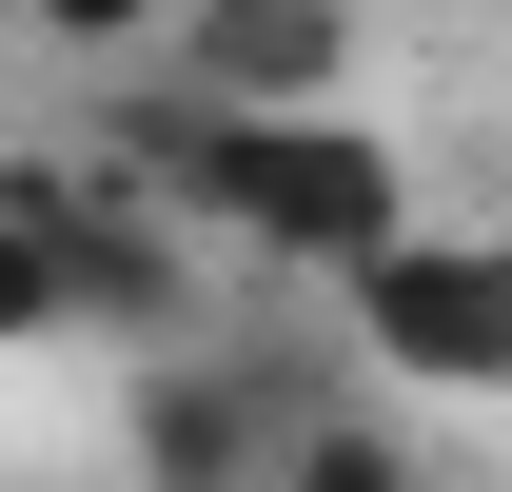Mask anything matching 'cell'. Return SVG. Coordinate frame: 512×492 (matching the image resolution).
Segmentation results:
<instances>
[{
	"instance_id": "obj_1",
	"label": "cell",
	"mask_w": 512,
	"mask_h": 492,
	"mask_svg": "<svg viewBox=\"0 0 512 492\" xmlns=\"http://www.w3.org/2000/svg\"><path fill=\"white\" fill-rule=\"evenodd\" d=\"M138 197L197 217L217 256H256V276H355V256L414 237V158L375 119H178V99H138Z\"/></svg>"
},
{
	"instance_id": "obj_2",
	"label": "cell",
	"mask_w": 512,
	"mask_h": 492,
	"mask_svg": "<svg viewBox=\"0 0 512 492\" xmlns=\"http://www.w3.org/2000/svg\"><path fill=\"white\" fill-rule=\"evenodd\" d=\"M335 335H355V374H394V394H512V237L414 217L394 256L335 276Z\"/></svg>"
},
{
	"instance_id": "obj_3",
	"label": "cell",
	"mask_w": 512,
	"mask_h": 492,
	"mask_svg": "<svg viewBox=\"0 0 512 492\" xmlns=\"http://www.w3.org/2000/svg\"><path fill=\"white\" fill-rule=\"evenodd\" d=\"M138 99H178V119H355V0H178Z\"/></svg>"
},
{
	"instance_id": "obj_4",
	"label": "cell",
	"mask_w": 512,
	"mask_h": 492,
	"mask_svg": "<svg viewBox=\"0 0 512 492\" xmlns=\"http://www.w3.org/2000/svg\"><path fill=\"white\" fill-rule=\"evenodd\" d=\"M335 433L316 374H256V355H158L138 374V492H276Z\"/></svg>"
},
{
	"instance_id": "obj_5",
	"label": "cell",
	"mask_w": 512,
	"mask_h": 492,
	"mask_svg": "<svg viewBox=\"0 0 512 492\" xmlns=\"http://www.w3.org/2000/svg\"><path fill=\"white\" fill-rule=\"evenodd\" d=\"M79 315V256H60V197H0V355Z\"/></svg>"
},
{
	"instance_id": "obj_6",
	"label": "cell",
	"mask_w": 512,
	"mask_h": 492,
	"mask_svg": "<svg viewBox=\"0 0 512 492\" xmlns=\"http://www.w3.org/2000/svg\"><path fill=\"white\" fill-rule=\"evenodd\" d=\"M276 492H414V453H394V433H355V414H335V433H316V453H296V473H276Z\"/></svg>"
},
{
	"instance_id": "obj_7",
	"label": "cell",
	"mask_w": 512,
	"mask_h": 492,
	"mask_svg": "<svg viewBox=\"0 0 512 492\" xmlns=\"http://www.w3.org/2000/svg\"><path fill=\"white\" fill-rule=\"evenodd\" d=\"M0 20H40V40H138L158 0H0Z\"/></svg>"
},
{
	"instance_id": "obj_8",
	"label": "cell",
	"mask_w": 512,
	"mask_h": 492,
	"mask_svg": "<svg viewBox=\"0 0 512 492\" xmlns=\"http://www.w3.org/2000/svg\"><path fill=\"white\" fill-rule=\"evenodd\" d=\"M0 40H20V20H0Z\"/></svg>"
}]
</instances>
